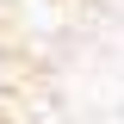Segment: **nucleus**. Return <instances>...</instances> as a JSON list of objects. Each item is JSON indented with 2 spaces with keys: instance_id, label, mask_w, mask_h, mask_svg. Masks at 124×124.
<instances>
[{
  "instance_id": "1",
  "label": "nucleus",
  "mask_w": 124,
  "mask_h": 124,
  "mask_svg": "<svg viewBox=\"0 0 124 124\" xmlns=\"http://www.w3.org/2000/svg\"><path fill=\"white\" fill-rule=\"evenodd\" d=\"M0 124H124V44H25L0 25Z\"/></svg>"
}]
</instances>
